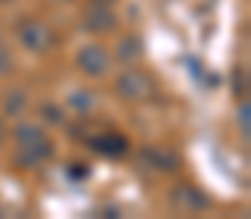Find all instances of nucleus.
<instances>
[{
    "mask_svg": "<svg viewBox=\"0 0 251 219\" xmlns=\"http://www.w3.org/2000/svg\"><path fill=\"white\" fill-rule=\"evenodd\" d=\"M85 26H88L91 32H111V29L117 26V15H114L105 3H94V6H88V12H85Z\"/></svg>",
    "mask_w": 251,
    "mask_h": 219,
    "instance_id": "obj_3",
    "label": "nucleus"
},
{
    "mask_svg": "<svg viewBox=\"0 0 251 219\" xmlns=\"http://www.w3.org/2000/svg\"><path fill=\"white\" fill-rule=\"evenodd\" d=\"M70 102H73L76 108H91V105H94V97L82 91V94H73V99H70Z\"/></svg>",
    "mask_w": 251,
    "mask_h": 219,
    "instance_id": "obj_12",
    "label": "nucleus"
},
{
    "mask_svg": "<svg viewBox=\"0 0 251 219\" xmlns=\"http://www.w3.org/2000/svg\"><path fill=\"white\" fill-rule=\"evenodd\" d=\"M44 114H47V117H53L56 123H62V111H59V108H53V105H44Z\"/></svg>",
    "mask_w": 251,
    "mask_h": 219,
    "instance_id": "obj_15",
    "label": "nucleus"
},
{
    "mask_svg": "<svg viewBox=\"0 0 251 219\" xmlns=\"http://www.w3.org/2000/svg\"><path fill=\"white\" fill-rule=\"evenodd\" d=\"M117 91L123 94L126 99H146V97H152L155 85H152V79L146 73L131 71V73H123L117 79Z\"/></svg>",
    "mask_w": 251,
    "mask_h": 219,
    "instance_id": "obj_1",
    "label": "nucleus"
},
{
    "mask_svg": "<svg viewBox=\"0 0 251 219\" xmlns=\"http://www.w3.org/2000/svg\"><path fill=\"white\" fill-rule=\"evenodd\" d=\"M50 155H53V146L47 144V138H44V141L21 144V155H18V161H21V164H26V167H35V164L47 161Z\"/></svg>",
    "mask_w": 251,
    "mask_h": 219,
    "instance_id": "obj_7",
    "label": "nucleus"
},
{
    "mask_svg": "<svg viewBox=\"0 0 251 219\" xmlns=\"http://www.w3.org/2000/svg\"><path fill=\"white\" fill-rule=\"evenodd\" d=\"M94 149L100 152V155H108V158H117V155H123L126 149H128V144H126L123 135H102V138H97L94 141Z\"/></svg>",
    "mask_w": 251,
    "mask_h": 219,
    "instance_id": "obj_8",
    "label": "nucleus"
},
{
    "mask_svg": "<svg viewBox=\"0 0 251 219\" xmlns=\"http://www.w3.org/2000/svg\"><path fill=\"white\" fill-rule=\"evenodd\" d=\"M21 41L29 47V50H35V53H44L50 44H53V32L44 26V24H24L21 26Z\"/></svg>",
    "mask_w": 251,
    "mask_h": 219,
    "instance_id": "obj_4",
    "label": "nucleus"
},
{
    "mask_svg": "<svg viewBox=\"0 0 251 219\" xmlns=\"http://www.w3.org/2000/svg\"><path fill=\"white\" fill-rule=\"evenodd\" d=\"M76 62H79L82 71L91 73V76H102L111 68V59H108V53L102 47H82L79 56H76Z\"/></svg>",
    "mask_w": 251,
    "mask_h": 219,
    "instance_id": "obj_2",
    "label": "nucleus"
},
{
    "mask_svg": "<svg viewBox=\"0 0 251 219\" xmlns=\"http://www.w3.org/2000/svg\"><path fill=\"white\" fill-rule=\"evenodd\" d=\"M6 68H9V53H6V47L0 44V76L6 73Z\"/></svg>",
    "mask_w": 251,
    "mask_h": 219,
    "instance_id": "obj_14",
    "label": "nucleus"
},
{
    "mask_svg": "<svg viewBox=\"0 0 251 219\" xmlns=\"http://www.w3.org/2000/svg\"><path fill=\"white\" fill-rule=\"evenodd\" d=\"M173 205L178 211H204L207 208V199L199 190H193V187H176L173 190Z\"/></svg>",
    "mask_w": 251,
    "mask_h": 219,
    "instance_id": "obj_6",
    "label": "nucleus"
},
{
    "mask_svg": "<svg viewBox=\"0 0 251 219\" xmlns=\"http://www.w3.org/2000/svg\"><path fill=\"white\" fill-rule=\"evenodd\" d=\"M240 129H243V135L249 138V102L240 105Z\"/></svg>",
    "mask_w": 251,
    "mask_h": 219,
    "instance_id": "obj_13",
    "label": "nucleus"
},
{
    "mask_svg": "<svg viewBox=\"0 0 251 219\" xmlns=\"http://www.w3.org/2000/svg\"><path fill=\"white\" fill-rule=\"evenodd\" d=\"M15 135H18V141H21V144L44 141V129H41V126H32V123H21V126L15 129Z\"/></svg>",
    "mask_w": 251,
    "mask_h": 219,
    "instance_id": "obj_9",
    "label": "nucleus"
},
{
    "mask_svg": "<svg viewBox=\"0 0 251 219\" xmlns=\"http://www.w3.org/2000/svg\"><path fill=\"white\" fill-rule=\"evenodd\" d=\"M140 161H143L146 167L158 170V172L178 170V155H173V152H167V149H161V146H149V149H143V152H140Z\"/></svg>",
    "mask_w": 251,
    "mask_h": 219,
    "instance_id": "obj_5",
    "label": "nucleus"
},
{
    "mask_svg": "<svg viewBox=\"0 0 251 219\" xmlns=\"http://www.w3.org/2000/svg\"><path fill=\"white\" fill-rule=\"evenodd\" d=\"M24 105H26V94H24V91H12V94L6 97V111H9V114H18Z\"/></svg>",
    "mask_w": 251,
    "mask_h": 219,
    "instance_id": "obj_11",
    "label": "nucleus"
},
{
    "mask_svg": "<svg viewBox=\"0 0 251 219\" xmlns=\"http://www.w3.org/2000/svg\"><path fill=\"white\" fill-rule=\"evenodd\" d=\"M123 62H134L137 56H140V38H134V35H128L120 41V53H117Z\"/></svg>",
    "mask_w": 251,
    "mask_h": 219,
    "instance_id": "obj_10",
    "label": "nucleus"
},
{
    "mask_svg": "<svg viewBox=\"0 0 251 219\" xmlns=\"http://www.w3.org/2000/svg\"><path fill=\"white\" fill-rule=\"evenodd\" d=\"M0 138H3V126H0Z\"/></svg>",
    "mask_w": 251,
    "mask_h": 219,
    "instance_id": "obj_16",
    "label": "nucleus"
}]
</instances>
